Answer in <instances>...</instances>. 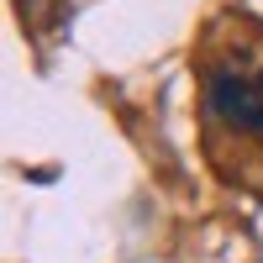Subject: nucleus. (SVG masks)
<instances>
[{"instance_id":"nucleus-1","label":"nucleus","mask_w":263,"mask_h":263,"mask_svg":"<svg viewBox=\"0 0 263 263\" xmlns=\"http://www.w3.org/2000/svg\"><path fill=\"white\" fill-rule=\"evenodd\" d=\"M205 111L227 126L263 132V58H221L205 69Z\"/></svg>"},{"instance_id":"nucleus-2","label":"nucleus","mask_w":263,"mask_h":263,"mask_svg":"<svg viewBox=\"0 0 263 263\" xmlns=\"http://www.w3.org/2000/svg\"><path fill=\"white\" fill-rule=\"evenodd\" d=\"M21 6V27H27L42 48H53L58 32L69 27V0H16Z\"/></svg>"}]
</instances>
